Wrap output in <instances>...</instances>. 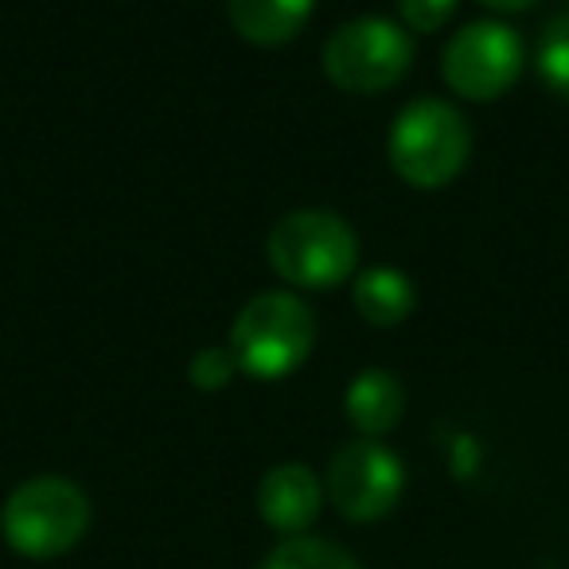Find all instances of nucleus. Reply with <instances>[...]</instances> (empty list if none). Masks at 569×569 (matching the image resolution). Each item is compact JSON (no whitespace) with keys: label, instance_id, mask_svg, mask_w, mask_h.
Here are the masks:
<instances>
[{"label":"nucleus","instance_id":"nucleus-1","mask_svg":"<svg viewBox=\"0 0 569 569\" xmlns=\"http://www.w3.org/2000/svg\"><path fill=\"white\" fill-rule=\"evenodd\" d=\"M317 343V317L297 293H258L230 328V356L250 379L273 382L293 375Z\"/></svg>","mask_w":569,"mask_h":569},{"label":"nucleus","instance_id":"nucleus-2","mask_svg":"<svg viewBox=\"0 0 569 569\" xmlns=\"http://www.w3.org/2000/svg\"><path fill=\"white\" fill-rule=\"evenodd\" d=\"M269 266L297 289H336L356 273L359 238L336 211L301 207L269 230Z\"/></svg>","mask_w":569,"mask_h":569},{"label":"nucleus","instance_id":"nucleus-3","mask_svg":"<svg viewBox=\"0 0 569 569\" xmlns=\"http://www.w3.org/2000/svg\"><path fill=\"white\" fill-rule=\"evenodd\" d=\"M387 152L406 183L433 191L465 172L472 133H468V121L457 106L441 102V98H418V102L398 110Z\"/></svg>","mask_w":569,"mask_h":569},{"label":"nucleus","instance_id":"nucleus-4","mask_svg":"<svg viewBox=\"0 0 569 569\" xmlns=\"http://www.w3.org/2000/svg\"><path fill=\"white\" fill-rule=\"evenodd\" d=\"M90 527V499L67 476L24 480L0 507V535L20 558L48 561L74 550Z\"/></svg>","mask_w":569,"mask_h":569},{"label":"nucleus","instance_id":"nucleus-5","mask_svg":"<svg viewBox=\"0 0 569 569\" xmlns=\"http://www.w3.org/2000/svg\"><path fill=\"white\" fill-rule=\"evenodd\" d=\"M413 67V40L398 20L359 17L340 24L325 43V74L348 94L395 90Z\"/></svg>","mask_w":569,"mask_h":569},{"label":"nucleus","instance_id":"nucleus-6","mask_svg":"<svg viewBox=\"0 0 569 569\" xmlns=\"http://www.w3.org/2000/svg\"><path fill=\"white\" fill-rule=\"evenodd\" d=\"M522 63H527V48L515 28L499 20H472L445 43L441 79L452 94L468 102H491L519 82Z\"/></svg>","mask_w":569,"mask_h":569},{"label":"nucleus","instance_id":"nucleus-7","mask_svg":"<svg viewBox=\"0 0 569 569\" xmlns=\"http://www.w3.org/2000/svg\"><path fill=\"white\" fill-rule=\"evenodd\" d=\"M406 468L382 441H351L328 465V499L348 522H379L398 507Z\"/></svg>","mask_w":569,"mask_h":569},{"label":"nucleus","instance_id":"nucleus-8","mask_svg":"<svg viewBox=\"0 0 569 569\" xmlns=\"http://www.w3.org/2000/svg\"><path fill=\"white\" fill-rule=\"evenodd\" d=\"M320 503H325V488H320L317 472L309 465H273L258 483V515L269 530L293 538L317 522Z\"/></svg>","mask_w":569,"mask_h":569},{"label":"nucleus","instance_id":"nucleus-9","mask_svg":"<svg viewBox=\"0 0 569 569\" xmlns=\"http://www.w3.org/2000/svg\"><path fill=\"white\" fill-rule=\"evenodd\" d=\"M343 413H348V421L359 429V433L379 441V437L390 433L406 413L402 382H398L390 371L367 367V371H359L356 379H351L348 395H343Z\"/></svg>","mask_w":569,"mask_h":569},{"label":"nucleus","instance_id":"nucleus-10","mask_svg":"<svg viewBox=\"0 0 569 569\" xmlns=\"http://www.w3.org/2000/svg\"><path fill=\"white\" fill-rule=\"evenodd\" d=\"M312 9H317V0H227L230 28L258 48H277V43L301 36Z\"/></svg>","mask_w":569,"mask_h":569},{"label":"nucleus","instance_id":"nucleus-11","mask_svg":"<svg viewBox=\"0 0 569 569\" xmlns=\"http://www.w3.org/2000/svg\"><path fill=\"white\" fill-rule=\"evenodd\" d=\"M351 301H356L359 317L375 328H395L402 325L406 317L413 312V281L395 266H371L356 277L351 284Z\"/></svg>","mask_w":569,"mask_h":569},{"label":"nucleus","instance_id":"nucleus-12","mask_svg":"<svg viewBox=\"0 0 569 569\" xmlns=\"http://www.w3.org/2000/svg\"><path fill=\"white\" fill-rule=\"evenodd\" d=\"M261 569H363V566L343 546L328 542V538L293 535L266 553Z\"/></svg>","mask_w":569,"mask_h":569},{"label":"nucleus","instance_id":"nucleus-13","mask_svg":"<svg viewBox=\"0 0 569 569\" xmlns=\"http://www.w3.org/2000/svg\"><path fill=\"white\" fill-rule=\"evenodd\" d=\"M535 67L542 87L553 98L569 102V12L553 17L550 24L538 36V51H535Z\"/></svg>","mask_w":569,"mask_h":569},{"label":"nucleus","instance_id":"nucleus-14","mask_svg":"<svg viewBox=\"0 0 569 569\" xmlns=\"http://www.w3.org/2000/svg\"><path fill=\"white\" fill-rule=\"evenodd\" d=\"M234 371H238V363H234V356H230V348H203V351H196V359L188 363V379H191V387H199V390H222L230 379H234Z\"/></svg>","mask_w":569,"mask_h":569},{"label":"nucleus","instance_id":"nucleus-15","mask_svg":"<svg viewBox=\"0 0 569 569\" xmlns=\"http://www.w3.org/2000/svg\"><path fill=\"white\" fill-rule=\"evenodd\" d=\"M452 12H457V0H398L402 28H413V32H421V36L441 32Z\"/></svg>","mask_w":569,"mask_h":569},{"label":"nucleus","instance_id":"nucleus-16","mask_svg":"<svg viewBox=\"0 0 569 569\" xmlns=\"http://www.w3.org/2000/svg\"><path fill=\"white\" fill-rule=\"evenodd\" d=\"M483 9H496V12H527L535 0H480Z\"/></svg>","mask_w":569,"mask_h":569}]
</instances>
